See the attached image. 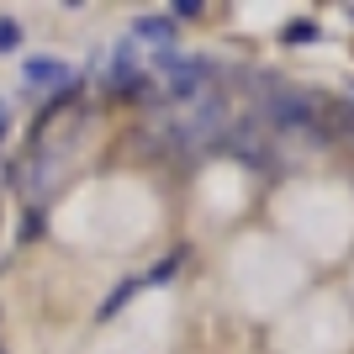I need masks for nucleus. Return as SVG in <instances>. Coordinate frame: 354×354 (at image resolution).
Segmentation results:
<instances>
[{"mask_svg": "<svg viewBox=\"0 0 354 354\" xmlns=\"http://www.w3.org/2000/svg\"><path fill=\"white\" fill-rule=\"evenodd\" d=\"M153 69H159L164 90H169L175 101H191V95H201V85H207V59H191V53H169V48H164L159 59H153Z\"/></svg>", "mask_w": 354, "mask_h": 354, "instance_id": "1", "label": "nucleus"}, {"mask_svg": "<svg viewBox=\"0 0 354 354\" xmlns=\"http://www.w3.org/2000/svg\"><path fill=\"white\" fill-rule=\"evenodd\" d=\"M270 117L281 122V127H307V133H312V106H307V95L275 90V95H270Z\"/></svg>", "mask_w": 354, "mask_h": 354, "instance_id": "2", "label": "nucleus"}, {"mask_svg": "<svg viewBox=\"0 0 354 354\" xmlns=\"http://www.w3.org/2000/svg\"><path fill=\"white\" fill-rule=\"evenodd\" d=\"M21 80H27V85H64V80H69V64L53 59V53H32V59L21 64Z\"/></svg>", "mask_w": 354, "mask_h": 354, "instance_id": "3", "label": "nucleus"}, {"mask_svg": "<svg viewBox=\"0 0 354 354\" xmlns=\"http://www.w3.org/2000/svg\"><path fill=\"white\" fill-rule=\"evenodd\" d=\"M111 59H117V64H111V80H117V85H133V80H138V48L133 43H117Z\"/></svg>", "mask_w": 354, "mask_h": 354, "instance_id": "4", "label": "nucleus"}, {"mask_svg": "<svg viewBox=\"0 0 354 354\" xmlns=\"http://www.w3.org/2000/svg\"><path fill=\"white\" fill-rule=\"evenodd\" d=\"M133 32L143 43H169V37H175V21H169V16H138Z\"/></svg>", "mask_w": 354, "mask_h": 354, "instance_id": "5", "label": "nucleus"}, {"mask_svg": "<svg viewBox=\"0 0 354 354\" xmlns=\"http://www.w3.org/2000/svg\"><path fill=\"white\" fill-rule=\"evenodd\" d=\"M16 43H21V21H11V16H0V53H11Z\"/></svg>", "mask_w": 354, "mask_h": 354, "instance_id": "6", "label": "nucleus"}, {"mask_svg": "<svg viewBox=\"0 0 354 354\" xmlns=\"http://www.w3.org/2000/svg\"><path fill=\"white\" fill-rule=\"evenodd\" d=\"M317 37V21H291L286 27V43H312Z\"/></svg>", "mask_w": 354, "mask_h": 354, "instance_id": "7", "label": "nucleus"}, {"mask_svg": "<svg viewBox=\"0 0 354 354\" xmlns=\"http://www.w3.org/2000/svg\"><path fill=\"white\" fill-rule=\"evenodd\" d=\"M175 270H180V259H164V265H153V270H148L143 281H148V286H164L169 275H175Z\"/></svg>", "mask_w": 354, "mask_h": 354, "instance_id": "8", "label": "nucleus"}, {"mask_svg": "<svg viewBox=\"0 0 354 354\" xmlns=\"http://www.w3.org/2000/svg\"><path fill=\"white\" fill-rule=\"evenodd\" d=\"M133 291H138L133 281H127V286H117V291H111V301H106V307H101V317H111V312H117V307H122V301H127V296H133Z\"/></svg>", "mask_w": 354, "mask_h": 354, "instance_id": "9", "label": "nucleus"}, {"mask_svg": "<svg viewBox=\"0 0 354 354\" xmlns=\"http://www.w3.org/2000/svg\"><path fill=\"white\" fill-rule=\"evenodd\" d=\"M175 16H180V21H191V16H201V6H196V0H180Z\"/></svg>", "mask_w": 354, "mask_h": 354, "instance_id": "10", "label": "nucleus"}, {"mask_svg": "<svg viewBox=\"0 0 354 354\" xmlns=\"http://www.w3.org/2000/svg\"><path fill=\"white\" fill-rule=\"evenodd\" d=\"M344 117H349V127H354V101H349V111H344Z\"/></svg>", "mask_w": 354, "mask_h": 354, "instance_id": "11", "label": "nucleus"}, {"mask_svg": "<svg viewBox=\"0 0 354 354\" xmlns=\"http://www.w3.org/2000/svg\"><path fill=\"white\" fill-rule=\"evenodd\" d=\"M0 122H6V111H0Z\"/></svg>", "mask_w": 354, "mask_h": 354, "instance_id": "12", "label": "nucleus"}, {"mask_svg": "<svg viewBox=\"0 0 354 354\" xmlns=\"http://www.w3.org/2000/svg\"><path fill=\"white\" fill-rule=\"evenodd\" d=\"M349 16H354V6H349Z\"/></svg>", "mask_w": 354, "mask_h": 354, "instance_id": "13", "label": "nucleus"}]
</instances>
